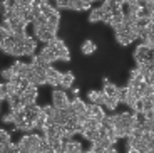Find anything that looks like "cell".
<instances>
[{"label":"cell","mask_w":154,"mask_h":153,"mask_svg":"<svg viewBox=\"0 0 154 153\" xmlns=\"http://www.w3.org/2000/svg\"><path fill=\"white\" fill-rule=\"evenodd\" d=\"M106 12L102 10V7H96V8H91V14H89V22L94 24V22H102V17H104Z\"/></svg>","instance_id":"cell-12"},{"label":"cell","mask_w":154,"mask_h":153,"mask_svg":"<svg viewBox=\"0 0 154 153\" xmlns=\"http://www.w3.org/2000/svg\"><path fill=\"white\" fill-rule=\"evenodd\" d=\"M8 96H10V89H8V83H2V86H0V99L2 101H7Z\"/></svg>","instance_id":"cell-17"},{"label":"cell","mask_w":154,"mask_h":153,"mask_svg":"<svg viewBox=\"0 0 154 153\" xmlns=\"http://www.w3.org/2000/svg\"><path fill=\"white\" fill-rule=\"evenodd\" d=\"M45 4H49V0H34V5H45Z\"/></svg>","instance_id":"cell-23"},{"label":"cell","mask_w":154,"mask_h":153,"mask_svg":"<svg viewBox=\"0 0 154 153\" xmlns=\"http://www.w3.org/2000/svg\"><path fill=\"white\" fill-rule=\"evenodd\" d=\"M64 153H70V151H64Z\"/></svg>","instance_id":"cell-26"},{"label":"cell","mask_w":154,"mask_h":153,"mask_svg":"<svg viewBox=\"0 0 154 153\" xmlns=\"http://www.w3.org/2000/svg\"><path fill=\"white\" fill-rule=\"evenodd\" d=\"M0 142H4V143H10V142H12L10 131L5 130V128H2V131H0Z\"/></svg>","instance_id":"cell-19"},{"label":"cell","mask_w":154,"mask_h":153,"mask_svg":"<svg viewBox=\"0 0 154 153\" xmlns=\"http://www.w3.org/2000/svg\"><path fill=\"white\" fill-rule=\"evenodd\" d=\"M91 2L89 0H72V5H70V10L81 12V10H91Z\"/></svg>","instance_id":"cell-11"},{"label":"cell","mask_w":154,"mask_h":153,"mask_svg":"<svg viewBox=\"0 0 154 153\" xmlns=\"http://www.w3.org/2000/svg\"><path fill=\"white\" fill-rule=\"evenodd\" d=\"M102 84H104L102 86V91H104L107 96H116V93H117V89H119V86H116L114 83H111L107 77H104Z\"/></svg>","instance_id":"cell-13"},{"label":"cell","mask_w":154,"mask_h":153,"mask_svg":"<svg viewBox=\"0 0 154 153\" xmlns=\"http://www.w3.org/2000/svg\"><path fill=\"white\" fill-rule=\"evenodd\" d=\"M87 115H89V118H96V119H99L100 123H102V119L106 118V109H104V106H100V104H89L87 106Z\"/></svg>","instance_id":"cell-6"},{"label":"cell","mask_w":154,"mask_h":153,"mask_svg":"<svg viewBox=\"0 0 154 153\" xmlns=\"http://www.w3.org/2000/svg\"><path fill=\"white\" fill-rule=\"evenodd\" d=\"M17 5H20V7H23V8H32L34 0H17Z\"/></svg>","instance_id":"cell-21"},{"label":"cell","mask_w":154,"mask_h":153,"mask_svg":"<svg viewBox=\"0 0 154 153\" xmlns=\"http://www.w3.org/2000/svg\"><path fill=\"white\" fill-rule=\"evenodd\" d=\"M47 84L52 86V88H60L62 84V76H64V73H60V71H57L55 67H52V66H49L47 67Z\"/></svg>","instance_id":"cell-4"},{"label":"cell","mask_w":154,"mask_h":153,"mask_svg":"<svg viewBox=\"0 0 154 153\" xmlns=\"http://www.w3.org/2000/svg\"><path fill=\"white\" fill-rule=\"evenodd\" d=\"M127 93H129V89H127V86H124V88H121V86H119V89H117V93H116V98H117V99H119L121 103H126Z\"/></svg>","instance_id":"cell-18"},{"label":"cell","mask_w":154,"mask_h":153,"mask_svg":"<svg viewBox=\"0 0 154 153\" xmlns=\"http://www.w3.org/2000/svg\"><path fill=\"white\" fill-rule=\"evenodd\" d=\"M47 46H50L54 49V52L59 56V61H64V62H69L70 61V52H69V47L66 46V42L62 39H55L52 42H49Z\"/></svg>","instance_id":"cell-1"},{"label":"cell","mask_w":154,"mask_h":153,"mask_svg":"<svg viewBox=\"0 0 154 153\" xmlns=\"http://www.w3.org/2000/svg\"><path fill=\"white\" fill-rule=\"evenodd\" d=\"M2 31H8V32H14L12 31V24L8 19H2Z\"/></svg>","instance_id":"cell-22"},{"label":"cell","mask_w":154,"mask_h":153,"mask_svg":"<svg viewBox=\"0 0 154 153\" xmlns=\"http://www.w3.org/2000/svg\"><path fill=\"white\" fill-rule=\"evenodd\" d=\"M57 10H59L57 7H54V5H50V4H45V5H42V14L47 17V19H50V17L54 15V14H55Z\"/></svg>","instance_id":"cell-16"},{"label":"cell","mask_w":154,"mask_h":153,"mask_svg":"<svg viewBox=\"0 0 154 153\" xmlns=\"http://www.w3.org/2000/svg\"><path fill=\"white\" fill-rule=\"evenodd\" d=\"M87 99L91 101L92 104H104V99H106V93L104 91H97V89H91L87 93Z\"/></svg>","instance_id":"cell-8"},{"label":"cell","mask_w":154,"mask_h":153,"mask_svg":"<svg viewBox=\"0 0 154 153\" xmlns=\"http://www.w3.org/2000/svg\"><path fill=\"white\" fill-rule=\"evenodd\" d=\"M55 39H57V34H54V32H50L49 29H47V31L38 37V41L44 42V44H49V42H52V41H55Z\"/></svg>","instance_id":"cell-15"},{"label":"cell","mask_w":154,"mask_h":153,"mask_svg":"<svg viewBox=\"0 0 154 153\" xmlns=\"http://www.w3.org/2000/svg\"><path fill=\"white\" fill-rule=\"evenodd\" d=\"M102 153H117V150H116V146H111V148H106Z\"/></svg>","instance_id":"cell-24"},{"label":"cell","mask_w":154,"mask_h":153,"mask_svg":"<svg viewBox=\"0 0 154 153\" xmlns=\"http://www.w3.org/2000/svg\"><path fill=\"white\" fill-rule=\"evenodd\" d=\"M119 103L121 101L117 99L116 96H107L106 94V99H104V104H102V106H104V109H107V111H114L116 108L119 106Z\"/></svg>","instance_id":"cell-14"},{"label":"cell","mask_w":154,"mask_h":153,"mask_svg":"<svg viewBox=\"0 0 154 153\" xmlns=\"http://www.w3.org/2000/svg\"><path fill=\"white\" fill-rule=\"evenodd\" d=\"M52 104H54L55 108H59V109H66V108H69L70 99H69V96H67L66 89L54 88V91H52Z\"/></svg>","instance_id":"cell-2"},{"label":"cell","mask_w":154,"mask_h":153,"mask_svg":"<svg viewBox=\"0 0 154 153\" xmlns=\"http://www.w3.org/2000/svg\"><path fill=\"white\" fill-rule=\"evenodd\" d=\"M70 104H72L74 111H75L77 116H89L87 115V106L89 104H85L84 99H81V98H74L72 101H70Z\"/></svg>","instance_id":"cell-7"},{"label":"cell","mask_w":154,"mask_h":153,"mask_svg":"<svg viewBox=\"0 0 154 153\" xmlns=\"http://www.w3.org/2000/svg\"><path fill=\"white\" fill-rule=\"evenodd\" d=\"M14 76H15V74H14L12 67H7V69H4V71H2V79H4L5 83H8V81H10Z\"/></svg>","instance_id":"cell-20"},{"label":"cell","mask_w":154,"mask_h":153,"mask_svg":"<svg viewBox=\"0 0 154 153\" xmlns=\"http://www.w3.org/2000/svg\"><path fill=\"white\" fill-rule=\"evenodd\" d=\"M74 79H75V76H74L72 71H66V73H64V76H62V84H60V88H62V89H72Z\"/></svg>","instance_id":"cell-9"},{"label":"cell","mask_w":154,"mask_h":153,"mask_svg":"<svg viewBox=\"0 0 154 153\" xmlns=\"http://www.w3.org/2000/svg\"><path fill=\"white\" fill-rule=\"evenodd\" d=\"M97 50V46L94 41H91V39H87V41H84L81 46V52L84 54V56H91V54H94Z\"/></svg>","instance_id":"cell-10"},{"label":"cell","mask_w":154,"mask_h":153,"mask_svg":"<svg viewBox=\"0 0 154 153\" xmlns=\"http://www.w3.org/2000/svg\"><path fill=\"white\" fill-rule=\"evenodd\" d=\"M37 86L32 84L29 89H25V91L22 93V96H20V103L23 104V106H30V104H35V101H37L38 98V91H37Z\"/></svg>","instance_id":"cell-5"},{"label":"cell","mask_w":154,"mask_h":153,"mask_svg":"<svg viewBox=\"0 0 154 153\" xmlns=\"http://www.w3.org/2000/svg\"><path fill=\"white\" fill-rule=\"evenodd\" d=\"M70 91H72L74 98H79V89H77V88H72V89H70Z\"/></svg>","instance_id":"cell-25"},{"label":"cell","mask_w":154,"mask_h":153,"mask_svg":"<svg viewBox=\"0 0 154 153\" xmlns=\"http://www.w3.org/2000/svg\"><path fill=\"white\" fill-rule=\"evenodd\" d=\"M37 56L40 57V61H42L45 66H50L52 62L59 61V56L54 52V49H52L50 46H47V44H45V46H44L40 50H38V54H37Z\"/></svg>","instance_id":"cell-3"}]
</instances>
